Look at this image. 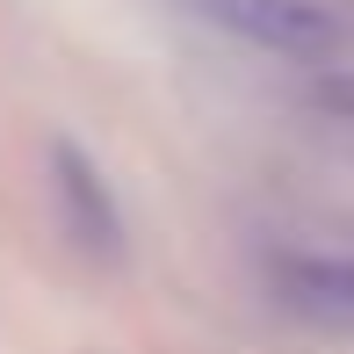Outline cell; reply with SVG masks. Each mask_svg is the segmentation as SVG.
Returning <instances> with one entry per match:
<instances>
[{
  "label": "cell",
  "instance_id": "cell-1",
  "mask_svg": "<svg viewBox=\"0 0 354 354\" xmlns=\"http://www.w3.org/2000/svg\"><path fill=\"white\" fill-rule=\"evenodd\" d=\"M210 22H224L232 37L261 44V51L282 58H326L340 44V22H333L318 0H196Z\"/></svg>",
  "mask_w": 354,
  "mask_h": 354
},
{
  "label": "cell",
  "instance_id": "cell-2",
  "mask_svg": "<svg viewBox=\"0 0 354 354\" xmlns=\"http://www.w3.org/2000/svg\"><path fill=\"white\" fill-rule=\"evenodd\" d=\"M51 174H58V196H66V217H73V232L87 239L94 253H116V239H123V217H116V196L102 188V174H94V159L80 152V145H58V152H51Z\"/></svg>",
  "mask_w": 354,
  "mask_h": 354
},
{
  "label": "cell",
  "instance_id": "cell-3",
  "mask_svg": "<svg viewBox=\"0 0 354 354\" xmlns=\"http://www.w3.org/2000/svg\"><path fill=\"white\" fill-rule=\"evenodd\" d=\"M275 282L297 311L326 318V326H354V261H333V253H282Z\"/></svg>",
  "mask_w": 354,
  "mask_h": 354
}]
</instances>
